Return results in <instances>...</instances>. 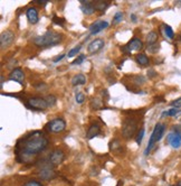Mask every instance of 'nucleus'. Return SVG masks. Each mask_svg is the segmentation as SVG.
Returning a JSON list of instances; mask_svg holds the SVG:
<instances>
[{
  "mask_svg": "<svg viewBox=\"0 0 181 186\" xmlns=\"http://www.w3.org/2000/svg\"><path fill=\"white\" fill-rule=\"evenodd\" d=\"M48 146V139L41 131H34L18 140L16 146V155L18 162L26 164L32 162L35 156L44 151Z\"/></svg>",
  "mask_w": 181,
  "mask_h": 186,
  "instance_id": "nucleus-1",
  "label": "nucleus"
},
{
  "mask_svg": "<svg viewBox=\"0 0 181 186\" xmlns=\"http://www.w3.org/2000/svg\"><path fill=\"white\" fill-rule=\"evenodd\" d=\"M15 41V34L10 30H6V32H1V36H0V46L2 50L9 47L10 45L14 43Z\"/></svg>",
  "mask_w": 181,
  "mask_h": 186,
  "instance_id": "nucleus-8",
  "label": "nucleus"
},
{
  "mask_svg": "<svg viewBox=\"0 0 181 186\" xmlns=\"http://www.w3.org/2000/svg\"><path fill=\"white\" fill-rule=\"evenodd\" d=\"M86 83V77H85L84 74H76L75 76L72 79V84L74 86L76 85H83Z\"/></svg>",
  "mask_w": 181,
  "mask_h": 186,
  "instance_id": "nucleus-19",
  "label": "nucleus"
},
{
  "mask_svg": "<svg viewBox=\"0 0 181 186\" xmlns=\"http://www.w3.org/2000/svg\"><path fill=\"white\" fill-rule=\"evenodd\" d=\"M53 23L54 24L59 25V26H64V19H63V18L56 17V16H54L53 17Z\"/></svg>",
  "mask_w": 181,
  "mask_h": 186,
  "instance_id": "nucleus-35",
  "label": "nucleus"
},
{
  "mask_svg": "<svg viewBox=\"0 0 181 186\" xmlns=\"http://www.w3.org/2000/svg\"><path fill=\"white\" fill-rule=\"evenodd\" d=\"M99 132H101V128H99V124H97V123H92L90 127H88L87 132H86V138L92 139V138H94V137L99 136Z\"/></svg>",
  "mask_w": 181,
  "mask_h": 186,
  "instance_id": "nucleus-17",
  "label": "nucleus"
},
{
  "mask_svg": "<svg viewBox=\"0 0 181 186\" xmlns=\"http://www.w3.org/2000/svg\"><path fill=\"white\" fill-rule=\"evenodd\" d=\"M75 100L78 104H82L85 101V95L83 94L82 92H78V93H76V95H75Z\"/></svg>",
  "mask_w": 181,
  "mask_h": 186,
  "instance_id": "nucleus-28",
  "label": "nucleus"
},
{
  "mask_svg": "<svg viewBox=\"0 0 181 186\" xmlns=\"http://www.w3.org/2000/svg\"><path fill=\"white\" fill-rule=\"evenodd\" d=\"M63 41V36L58 32H47L44 35L37 36L34 39V44L39 46V47H49V46H55L61 43Z\"/></svg>",
  "mask_w": 181,
  "mask_h": 186,
  "instance_id": "nucleus-2",
  "label": "nucleus"
},
{
  "mask_svg": "<svg viewBox=\"0 0 181 186\" xmlns=\"http://www.w3.org/2000/svg\"><path fill=\"white\" fill-rule=\"evenodd\" d=\"M104 47V41L103 39H94L93 41H90L87 46V50L90 54H95L99 50H101Z\"/></svg>",
  "mask_w": 181,
  "mask_h": 186,
  "instance_id": "nucleus-13",
  "label": "nucleus"
},
{
  "mask_svg": "<svg viewBox=\"0 0 181 186\" xmlns=\"http://www.w3.org/2000/svg\"><path fill=\"white\" fill-rule=\"evenodd\" d=\"M122 19H123V12L119 11V12H116V14H115V16H114L113 23H114V24H119V23H120Z\"/></svg>",
  "mask_w": 181,
  "mask_h": 186,
  "instance_id": "nucleus-31",
  "label": "nucleus"
},
{
  "mask_svg": "<svg viewBox=\"0 0 181 186\" xmlns=\"http://www.w3.org/2000/svg\"><path fill=\"white\" fill-rule=\"evenodd\" d=\"M64 56H65V54H61V55H59V56H57V57H56V58H54V59H53V62H54V63H57V62H59V61H61V59H63V58H64Z\"/></svg>",
  "mask_w": 181,
  "mask_h": 186,
  "instance_id": "nucleus-39",
  "label": "nucleus"
},
{
  "mask_svg": "<svg viewBox=\"0 0 181 186\" xmlns=\"http://www.w3.org/2000/svg\"><path fill=\"white\" fill-rule=\"evenodd\" d=\"M9 79L11 81H15V82H18L19 84H23V79H25V73L21 70L20 67L14 68L10 74H9Z\"/></svg>",
  "mask_w": 181,
  "mask_h": 186,
  "instance_id": "nucleus-11",
  "label": "nucleus"
},
{
  "mask_svg": "<svg viewBox=\"0 0 181 186\" xmlns=\"http://www.w3.org/2000/svg\"><path fill=\"white\" fill-rule=\"evenodd\" d=\"M3 75H1V84H0V88H2V85H3Z\"/></svg>",
  "mask_w": 181,
  "mask_h": 186,
  "instance_id": "nucleus-44",
  "label": "nucleus"
},
{
  "mask_svg": "<svg viewBox=\"0 0 181 186\" xmlns=\"http://www.w3.org/2000/svg\"><path fill=\"white\" fill-rule=\"evenodd\" d=\"M23 186H43V184L37 182V180H28L23 184Z\"/></svg>",
  "mask_w": 181,
  "mask_h": 186,
  "instance_id": "nucleus-34",
  "label": "nucleus"
},
{
  "mask_svg": "<svg viewBox=\"0 0 181 186\" xmlns=\"http://www.w3.org/2000/svg\"><path fill=\"white\" fill-rule=\"evenodd\" d=\"M131 18H132V21H133V23L137 21V16L135 15H131Z\"/></svg>",
  "mask_w": 181,
  "mask_h": 186,
  "instance_id": "nucleus-43",
  "label": "nucleus"
},
{
  "mask_svg": "<svg viewBox=\"0 0 181 186\" xmlns=\"http://www.w3.org/2000/svg\"><path fill=\"white\" fill-rule=\"evenodd\" d=\"M26 106L32 110H45L48 108V103H47L46 99L43 97H29L26 102Z\"/></svg>",
  "mask_w": 181,
  "mask_h": 186,
  "instance_id": "nucleus-7",
  "label": "nucleus"
},
{
  "mask_svg": "<svg viewBox=\"0 0 181 186\" xmlns=\"http://www.w3.org/2000/svg\"><path fill=\"white\" fill-rule=\"evenodd\" d=\"M34 2L38 3V5H40V6H46V3L49 2V1H48V0H35Z\"/></svg>",
  "mask_w": 181,
  "mask_h": 186,
  "instance_id": "nucleus-38",
  "label": "nucleus"
},
{
  "mask_svg": "<svg viewBox=\"0 0 181 186\" xmlns=\"http://www.w3.org/2000/svg\"><path fill=\"white\" fill-rule=\"evenodd\" d=\"M164 32H166V35L168 38L172 39L175 37V32H173V29L169 25H164Z\"/></svg>",
  "mask_w": 181,
  "mask_h": 186,
  "instance_id": "nucleus-24",
  "label": "nucleus"
},
{
  "mask_svg": "<svg viewBox=\"0 0 181 186\" xmlns=\"http://www.w3.org/2000/svg\"><path fill=\"white\" fill-rule=\"evenodd\" d=\"M94 8L95 10H99V11H104L108 6H110V2L108 1H94L93 2Z\"/></svg>",
  "mask_w": 181,
  "mask_h": 186,
  "instance_id": "nucleus-21",
  "label": "nucleus"
},
{
  "mask_svg": "<svg viewBox=\"0 0 181 186\" xmlns=\"http://www.w3.org/2000/svg\"><path fill=\"white\" fill-rule=\"evenodd\" d=\"M90 175H92V176H96V175H99V169H97V167H95V166L92 167V169H90Z\"/></svg>",
  "mask_w": 181,
  "mask_h": 186,
  "instance_id": "nucleus-37",
  "label": "nucleus"
},
{
  "mask_svg": "<svg viewBox=\"0 0 181 186\" xmlns=\"http://www.w3.org/2000/svg\"><path fill=\"white\" fill-rule=\"evenodd\" d=\"M53 164L48 160H43L40 165H38V176L44 180H50L56 177V171L53 168Z\"/></svg>",
  "mask_w": 181,
  "mask_h": 186,
  "instance_id": "nucleus-4",
  "label": "nucleus"
},
{
  "mask_svg": "<svg viewBox=\"0 0 181 186\" xmlns=\"http://www.w3.org/2000/svg\"><path fill=\"white\" fill-rule=\"evenodd\" d=\"M128 47L130 48V50H140L141 48H143V43L142 41L139 38H133L132 41H128Z\"/></svg>",
  "mask_w": 181,
  "mask_h": 186,
  "instance_id": "nucleus-18",
  "label": "nucleus"
},
{
  "mask_svg": "<svg viewBox=\"0 0 181 186\" xmlns=\"http://www.w3.org/2000/svg\"><path fill=\"white\" fill-rule=\"evenodd\" d=\"M178 113H180V110L179 109H175V108H172V109L168 110V111H164L162 113V115H169V117H175L177 115Z\"/></svg>",
  "mask_w": 181,
  "mask_h": 186,
  "instance_id": "nucleus-25",
  "label": "nucleus"
},
{
  "mask_svg": "<svg viewBox=\"0 0 181 186\" xmlns=\"http://www.w3.org/2000/svg\"><path fill=\"white\" fill-rule=\"evenodd\" d=\"M110 150H111V153H113V154L117 155V156H121V155L124 154L125 149H124V147H123V145L121 144L120 140L114 139V140H112V141L110 142Z\"/></svg>",
  "mask_w": 181,
  "mask_h": 186,
  "instance_id": "nucleus-12",
  "label": "nucleus"
},
{
  "mask_svg": "<svg viewBox=\"0 0 181 186\" xmlns=\"http://www.w3.org/2000/svg\"><path fill=\"white\" fill-rule=\"evenodd\" d=\"M144 136V129H141L137 133V145H141V142H142V139H143Z\"/></svg>",
  "mask_w": 181,
  "mask_h": 186,
  "instance_id": "nucleus-33",
  "label": "nucleus"
},
{
  "mask_svg": "<svg viewBox=\"0 0 181 186\" xmlns=\"http://www.w3.org/2000/svg\"><path fill=\"white\" fill-rule=\"evenodd\" d=\"M122 50L124 52V53H126V54H130V53H131V50H130V48L128 47V45H125V46H123V47H122Z\"/></svg>",
  "mask_w": 181,
  "mask_h": 186,
  "instance_id": "nucleus-40",
  "label": "nucleus"
},
{
  "mask_svg": "<svg viewBox=\"0 0 181 186\" xmlns=\"http://www.w3.org/2000/svg\"><path fill=\"white\" fill-rule=\"evenodd\" d=\"M81 45H78V46H76V47L72 48V50L68 52V57H73L75 56V55H77V53H78L79 50H81Z\"/></svg>",
  "mask_w": 181,
  "mask_h": 186,
  "instance_id": "nucleus-29",
  "label": "nucleus"
},
{
  "mask_svg": "<svg viewBox=\"0 0 181 186\" xmlns=\"http://www.w3.org/2000/svg\"><path fill=\"white\" fill-rule=\"evenodd\" d=\"M108 27V23L105 20H99V21H95L94 24L90 25V34H93V35H95V34H99V32H102L103 29H105V28H107Z\"/></svg>",
  "mask_w": 181,
  "mask_h": 186,
  "instance_id": "nucleus-14",
  "label": "nucleus"
},
{
  "mask_svg": "<svg viewBox=\"0 0 181 186\" xmlns=\"http://www.w3.org/2000/svg\"><path fill=\"white\" fill-rule=\"evenodd\" d=\"M27 18H28V20H29L30 24L35 25L38 23L39 20V16H38V11L37 9L34 8V7H30V8L27 9Z\"/></svg>",
  "mask_w": 181,
  "mask_h": 186,
  "instance_id": "nucleus-15",
  "label": "nucleus"
},
{
  "mask_svg": "<svg viewBox=\"0 0 181 186\" xmlns=\"http://www.w3.org/2000/svg\"><path fill=\"white\" fill-rule=\"evenodd\" d=\"M164 130H166V124L164 123L155 124L154 129H153V131H152L151 133V137H150L148 147H146L145 151H144V155H145V156H148V155L150 154V151H151V149L153 148L155 142H158L161 140V138H162V136H163V133H164Z\"/></svg>",
  "mask_w": 181,
  "mask_h": 186,
  "instance_id": "nucleus-3",
  "label": "nucleus"
},
{
  "mask_svg": "<svg viewBox=\"0 0 181 186\" xmlns=\"http://www.w3.org/2000/svg\"><path fill=\"white\" fill-rule=\"evenodd\" d=\"M64 159H65V154L61 149H55V150L52 151L49 155V162H52L54 166L61 164V162H64Z\"/></svg>",
  "mask_w": 181,
  "mask_h": 186,
  "instance_id": "nucleus-10",
  "label": "nucleus"
},
{
  "mask_svg": "<svg viewBox=\"0 0 181 186\" xmlns=\"http://www.w3.org/2000/svg\"><path fill=\"white\" fill-rule=\"evenodd\" d=\"M171 106H172L173 108H175V109L180 108V106H181V97H178L177 100L172 101V102H171Z\"/></svg>",
  "mask_w": 181,
  "mask_h": 186,
  "instance_id": "nucleus-36",
  "label": "nucleus"
},
{
  "mask_svg": "<svg viewBox=\"0 0 181 186\" xmlns=\"http://www.w3.org/2000/svg\"><path fill=\"white\" fill-rule=\"evenodd\" d=\"M159 50H160V45L159 44L149 45V47H148V50H149L150 53H158Z\"/></svg>",
  "mask_w": 181,
  "mask_h": 186,
  "instance_id": "nucleus-30",
  "label": "nucleus"
},
{
  "mask_svg": "<svg viewBox=\"0 0 181 186\" xmlns=\"http://www.w3.org/2000/svg\"><path fill=\"white\" fill-rule=\"evenodd\" d=\"M135 61H137V64L141 65V66H148L150 63L148 56L144 55V54H137V56H135Z\"/></svg>",
  "mask_w": 181,
  "mask_h": 186,
  "instance_id": "nucleus-20",
  "label": "nucleus"
},
{
  "mask_svg": "<svg viewBox=\"0 0 181 186\" xmlns=\"http://www.w3.org/2000/svg\"><path fill=\"white\" fill-rule=\"evenodd\" d=\"M132 79H133V84L135 85H142L145 82V79L142 75H134V76H132Z\"/></svg>",
  "mask_w": 181,
  "mask_h": 186,
  "instance_id": "nucleus-23",
  "label": "nucleus"
},
{
  "mask_svg": "<svg viewBox=\"0 0 181 186\" xmlns=\"http://www.w3.org/2000/svg\"><path fill=\"white\" fill-rule=\"evenodd\" d=\"M85 58H86V56H85V55H79L78 57H77V58L75 59V61H73V62H72V64L73 65H79V64H82L83 62H84L85 61Z\"/></svg>",
  "mask_w": 181,
  "mask_h": 186,
  "instance_id": "nucleus-32",
  "label": "nucleus"
},
{
  "mask_svg": "<svg viewBox=\"0 0 181 186\" xmlns=\"http://www.w3.org/2000/svg\"><path fill=\"white\" fill-rule=\"evenodd\" d=\"M46 130L49 132L53 133H59L63 132L66 129V122L61 118H55L53 120H50L48 123L46 124Z\"/></svg>",
  "mask_w": 181,
  "mask_h": 186,
  "instance_id": "nucleus-6",
  "label": "nucleus"
},
{
  "mask_svg": "<svg viewBox=\"0 0 181 186\" xmlns=\"http://www.w3.org/2000/svg\"><path fill=\"white\" fill-rule=\"evenodd\" d=\"M117 186H123V182H122V180H119V183H117Z\"/></svg>",
  "mask_w": 181,
  "mask_h": 186,
  "instance_id": "nucleus-45",
  "label": "nucleus"
},
{
  "mask_svg": "<svg viewBox=\"0 0 181 186\" xmlns=\"http://www.w3.org/2000/svg\"><path fill=\"white\" fill-rule=\"evenodd\" d=\"M92 108L93 109H95V110H97V109H101L102 108V101H99V99H93V101H92Z\"/></svg>",
  "mask_w": 181,
  "mask_h": 186,
  "instance_id": "nucleus-27",
  "label": "nucleus"
},
{
  "mask_svg": "<svg viewBox=\"0 0 181 186\" xmlns=\"http://www.w3.org/2000/svg\"><path fill=\"white\" fill-rule=\"evenodd\" d=\"M137 129V121L133 118H126L122 124V135L124 138L128 139L134 136Z\"/></svg>",
  "mask_w": 181,
  "mask_h": 186,
  "instance_id": "nucleus-5",
  "label": "nucleus"
},
{
  "mask_svg": "<svg viewBox=\"0 0 181 186\" xmlns=\"http://www.w3.org/2000/svg\"><path fill=\"white\" fill-rule=\"evenodd\" d=\"M36 88H37V89H46V85H45L44 83H41V84H39V85H36Z\"/></svg>",
  "mask_w": 181,
  "mask_h": 186,
  "instance_id": "nucleus-42",
  "label": "nucleus"
},
{
  "mask_svg": "<svg viewBox=\"0 0 181 186\" xmlns=\"http://www.w3.org/2000/svg\"><path fill=\"white\" fill-rule=\"evenodd\" d=\"M175 186H181V180H179V182L177 183V185H175Z\"/></svg>",
  "mask_w": 181,
  "mask_h": 186,
  "instance_id": "nucleus-46",
  "label": "nucleus"
},
{
  "mask_svg": "<svg viewBox=\"0 0 181 186\" xmlns=\"http://www.w3.org/2000/svg\"><path fill=\"white\" fill-rule=\"evenodd\" d=\"M168 142L173 148H179L181 146V131L175 129V131L168 135Z\"/></svg>",
  "mask_w": 181,
  "mask_h": 186,
  "instance_id": "nucleus-9",
  "label": "nucleus"
},
{
  "mask_svg": "<svg viewBox=\"0 0 181 186\" xmlns=\"http://www.w3.org/2000/svg\"><path fill=\"white\" fill-rule=\"evenodd\" d=\"M179 37H180V41H181V34H180V36H179Z\"/></svg>",
  "mask_w": 181,
  "mask_h": 186,
  "instance_id": "nucleus-47",
  "label": "nucleus"
},
{
  "mask_svg": "<svg viewBox=\"0 0 181 186\" xmlns=\"http://www.w3.org/2000/svg\"><path fill=\"white\" fill-rule=\"evenodd\" d=\"M159 36L155 32H150L148 35H146V43L149 45L157 44V41H158Z\"/></svg>",
  "mask_w": 181,
  "mask_h": 186,
  "instance_id": "nucleus-22",
  "label": "nucleus"
},
{
  "mask_svg": "<svg viewBox=\"0 0 181 186\" xmlns=\"http://www.w3.org/2000/svg\"><path fill=\"white\" fill-rule=\"evenodd\" d=\"M148 75H149L150 77H153V76H155V72L153 71V70H150V71L148 72Z\"/></svg>",
  "mask_w": 181,
  "mask_h": 186,
  "instance_id": "nucleus-41",
  "label": "nucleus"
},
{
  "mask_svg": "<svg viewBox=\"0 0 181 186\" xmlns=\"http://www.w3.org/2000/svg\"><path fill=\"white\" fill-rule=\"evenodd\" d=\"M79 2L82 3V6H81V9H82V11L84 15H92L94 14L95 11V8H94V5L92 3V1H84V0H81Z\"/></svg>",
  "mask_w": 181,
  "mask_h": 186,
  "instance_id": "nucleus-16",
  "label": "nucleus"
},
{
  "mask_svg": "<svg viewBox=\"0 0 181 186\" xmlns=\"http://www.w3.org/2000/svg\"><path fill=\"white\" fill-rule=\"evenodd\" d=\"M46 101L47 103H48V106H54L56 104V101H57V99H56L54 95H47L46 97Z\"/></svg>",
  "mask_w": 181,
  "mask_h": 186,
  "instance_id": "nucleus-26",
  "label": "nucleus"
}]
</instances>
